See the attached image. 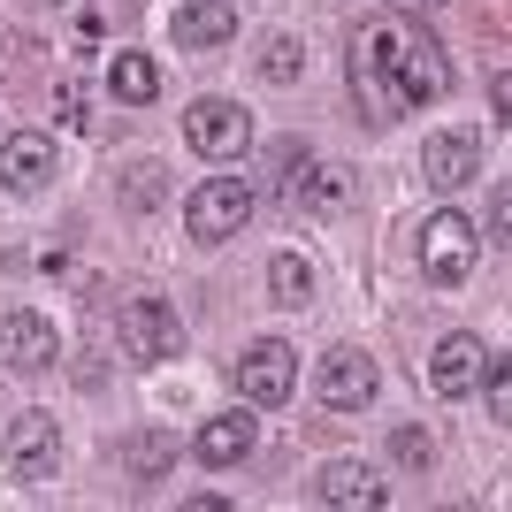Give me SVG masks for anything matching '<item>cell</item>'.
Listing matches in <instances>:
<instances>
[{"instance_id": "cell-23", "label": "cell", "mask_w": 512, "mask_h": 512, "mask_svg": "<svg viewBox=\"0 0 512 512\" xmlns=\"http://www.w3.org/2000/svg\"><path fill=\"white\" fill-rule=\"evenodd\" d=\"M390 459H398V467H428V459H436V444H428L421 428H390Z\"/></svg>"}, {"instance_id": "cell-15", "label": "cell", "mask_w": 512, "mask_h": 512, "mask_svg": "<svg viewBox=\"0 0 512 512\" xmlns=\"http://www.w3.org/2000/svg\"><path fill=\"white\" fill-rule=\"evenodd\" d=\"M253 436H260L253 413H214V421L199 428V444H192V451L207 459V467H237V459L253 451Z\"/></svg>"}, {"instance_id": "cell-9", "label": "cell", "mask_w": 512, "mask_h": 512, "mask_svg": "<svg viewBox=\"0 0 512 512\" xmlns=\"http://www.w3.org/2000/svg\"><path fill=\"white\" fill-rule=\"evenodd\" d=\"M314 505H329V512H375V505H390V490H383V474L367 467V459H329V467L314 474Z\"/></svg>"}, {"instance_id": "cell-11", "label": "cell", "mask_w": 512, "mask_h": 512, "mask_svg": "<svg viewBox=\"0 0 512 512\" xmlns=\"http://www.w3.org/2000/svg\"><path fill=\"white\" fill-rule=\"evenodd\" d=\"M421 176L436 184V192H459V184L482 176V146H474L467 130H436V138L421 146Z\"/></svg>"}, {"instance_id": "cell-1", "label": "cell", "mask_w": 512, "mask_h": 512, "mask_svg": "<svg viewBox=\"0 0 512 512\" xmlns=\"http://www.w3.org/2000/svg\"><path fill=\"white\" fill-rule=\"evenodd\" d=\"M352 92L367 115H413V107L451 92V62L436 31H421L413 16H375L352 31Z\"/></svg>"}, {"instance_id": "cell-14", "label": "cell", "mask_w": 512, "mask_h": 512, "mask_svg": "<svg viewBox=\"0 0 512 512\" xmlns=\"http://www.w3.org/2000/svg\"><path fill=\"white\" fill-rule=\"evenodd\" d=\"M237 39V0H184L176 8V46H222Z\"/></svg>"}, {"instance_id": "cell-21", "label": "cell", "mask_w": 512, "mask_h": 512, "mask_svg": "<svg viewBox=\"0 0 512 512\" xmlns=\"http://www.w3.org/2000/svg\"><path fill=\"white\" fill-rule=\"evenodd\" d=\"M161 199H169V169H161V161H138V169L123 176V207L130 214H153Z\"/></svg>"}, {"instance_id": "cell-13", "label": "cell", "mask_w": 512, "mask_h": 512, "mask_svg": "<svg viewBox=\"0 0 512 512\" xmlns=\"http://www.w3.org/2000/svg\"><path fill=\"white\" fill-rule=\"evenodd\" d=\"M0 176H8V192H46V176H54V146H46L39 130H16V138L0 146Z\"/></svg>"}, {"instance_id": "cell-10", "label": "cell", "mask_w": 512, "mask_h": 512, "mask_svg": "<svg viewBox=\"0 0 512 512\" xmlns=\"http://www.w3.org/2000/svg\"><path fill=\"white\" fill-rule=\"evenodd\" d=\"M54 459H62V428H54V413H23L16 428H8V474L16 482H54Z\"/></svg>"}, {"instance_id": "cell-5", "label": "cell", "mask_w": 512, "mask_h": 512, "mask_svg": "<svg viewBox=\"0 0 512 512\" xmlns=\"http://www.w3.org/2000/svg\"><path fill=\"white\" fill-rule=\"evenodd\" d=\"M184 138H192V153H207V161H237V153L253 146V115L237 100H192Z\"/></svg>"}, {"instance_id": "cell-8", "label": "cell", "mask_w": 512, "mask_h": 512, "mask_svg": "<svg viewBox=\"0 0 512 512\" xmlns=\"http://www.w3.org/2000/svg\"><path fill=\"white\" fill-rule=\"evenodd\" d=\"M291 383H299V352L283 337H260L245 360H237V390L253 398V406H283L291 398Z\"/></svg>"}, {"instance_id": "cell-17", "label": "cell", "mask_w": 512, "mask_h": 512, "mask_svg": "<svg viewBox=\"0 0 512 512\" xmlns=\"http://www.w3.org/2000/svg\"><path fill=\"white\" fill-rule=\"evenodd\" d=\"M115 459H123L138 482H161V474H169V459H176V436H161V428H138V436H130Z\"/></svg>"}, {"instance_id": "cell-4", "label": "cell", "mask_w": 512, "mask_h": 512, "mask_svg": "<svg viewBox=\"0 0 512 512\" xmlns=\"http://www.w3.org/2000/svg\"><path fill=\"white\" fill-rule=\"evenodd\" d=\"M115 337H123L130 360L161 367V360L184 352V321H176V306H161V299H123L115 306Z\"/></svg>"}, {"instance_id": "cell-19", "label": "cell", "mask_w": 512, "mask_h": 512, "mask_svg": "<svg viewBox=\"0 0 512 512\" xmlns=\"http://www.w3.org/2000/svg\"><path fill=\"white\" fill-rule=\"evenodd\" d=\"M107 85H115V100L146 107L153 92H161V69H153L146 54H115V69H107Z\"/></svg>"}, {"instance_id": "cell-12", "label": "cell", "mask_w": 512, "mask_h": 512, "mask_svg": "<svg viewBox=\"0 0 512 512\" xmlns=\"http://www.w3.org/2000/svg\"><path fill=\"white\" fill-rule=\"evenodd\" d=\"M482 375H490V352H482V337H467V329L444 337V344H436V360H428V383L444 390V398H467Z\"/></svg>"}, {"instance_id": "cell-25", "label": "cell", "mask_w": 512, "mask_h": 512, "mask_svg": "<svg viewBox=\"0 0 512 512\" xmlns=\"http://www.w3.org/2000/svg\"><path fill=\"white\" fill-rule=\"evenodd\" d=\"M482 383H490V413H497V421H512V375L490 360V375H482Z\"/></svg>"}, {"instance_id": "cell-3", "label": "cell", "mask_w": 512, "mask_h": 512, "mask_svg": "<svg viewBox=\"0 0 512 512\" xmlns=\"http://www.w3.org/2000/svg\"><path fill=\"white\" fill-rule=\"evenodd\" d=\"M253 222V184L245 176H207L192 199H184V230L199 237V245H222V237H237Z\"/></svg>"}, {"instance_id": "cell-20", "label": "cell", "mask_w": 512, "mask_h": 512, "mask_svg": "<svg viewBox=\"0 0 512 512\" xmlns=\"http://www.w3.org/2000/svg\"><path fill=\"white\" fill-rule=\"evenodd\" d=\"M268 291H276V306L299 314V306L314 299V268H306L299 253H276V260H268Z\"/></svg>"}, {"instance_id": "cell-24", "label": "cell", "mask_w": 512, "mask_h": 512, "mask_svg": "<svg viewBox=\"0 0 512 512\" xmlns=\"http://www.w3.org/2000/svg\"><path fill=\"white\" fill-rule=\"evenodd\" d=\"M54 123H85V85H77V77L54 85Z\"/></svg>"}, {"instance_id": "cell-2", "label": "cell", "mask_w": 512, "mask_h": 512, "mask_svg": "<svg viewBox=\"0 0 512 512\" xmlns=\"http://www.w3.org/2000/svg\"><path fill=\"white\" fill-rule=\"evenodd\" d=\"M474 260H482V237H474L467 214H428L421 222V276L436 283V291H459V283L474 276Z\"/></svg>"}, {"instance_id": "cell-7", "label": "cell", "mask_w": 512, "mask_h": 512, "mask_svg": "<svg viewBox=\"0 0 512 512\" xmlns=\"http://www.w3.org/2000/svg\"><path fill=\"white\" fill-rule=\"evenodd\" d=\"M314 398H321L329 413H360L367 398H375V360H367V352H352V344L321 352V367H314Z\"/></svg>"}, {"instance_id": "cell-26", "label": "cell", "mask_w": 512, "mask_h": 512, "mask_svg": "<svg viewBox=\"0 0 512 512\" xmlns=\"http://www.w3.org/2000/svg\"><path fill=\"white\" fill-rule=\"evenodd\" d=\"M406 8H436V0H406Z\"/></svg>"}, {"instance_id": "cell-16", "label": "cell", "mask_w": 512, "mask_h": 512, "mask_svg": "<svg viewBox=\"0 0 512 512\" xmlns=\"http://www.w3.org/2000/svg\"><path fill=\"white\" fill-rule=\"evenodd\" d=\"M314 146H299V138H283L276 146V192H283V207H306V192H314Z\"/></svg>"}, {"instance_id": "cell-18", "label": "cell", "mask_w": 512, "mask_h": 512, "mask_svg": "<svg viewBox=\"0 0 512 512\" xmlns=\"http://www.w3.org/2000/svg\"><path fill=\"white\" fill-rule=\"evenodd\" d=\"M260 77H268V85H299L306 77V46L291 39V31H268V39H260Z\"/></svg>"}, {"instance_id": "cell-6", "label": "cell", "mask_w": 512, "mask_h": 512, "mask_svg": "<svg viewBox=\"0 0 512 512\" xmlns=\"http://www.w3.org/2000/svg\"><path fill=\"white\" fill-rule=\"evenodd\" d=\"M0 360L16 367V375H39V367L62 360V337H54V321L39 306H8L0 314Z\"/></svg>"}, {"instance_id": "cell-22", "label": "cell", "mask_w": 512, "mask_h": 512, "mask_svg": "<svg viewBox=\"0 0 512 512\" xmlns=\"http://www.w3.org/2000/svg\"><path fill=\"white\" fill-rule=\"evenodd\" d=\"M344 199H352V169H314V192H306V207L329 214V207H344Z\"/></svg>"}]
</instances>
